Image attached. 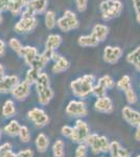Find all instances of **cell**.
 <instances>
[{
  "label": "cell",
  "mask_w": 140,
  "mask_h": 157,
  "mask_svg": "<svg viewBox=\"0 0 140 157\" xmlns=\"http://www.w3.org/2000/svg\"><path fill=\"white\" fill-rule=\"evenodd\" d=\"M95 77L93 75H85L73 80L70 84V89L73 95L78 98H86L92 94Z\"/></svg>",
  "instance_id": "6da1fadb"
},
{
  "label": "cell",
  "mask_w": 140,
  "mask_h": 157,
  "mask_svg": "<svg viewBox=\"0 0 140 157\" xmlns=\"http://www.w3.org/2000/svg\"><path fill=\"white\" fill-rule=\"evenodd\" d=\"M99 10L103 19L105 21H109L120 16L123 6L120 0H104L99 4Z\"/></svg>",
  "instance_id": "7a4b0ae2"
},
{
  "label": "cell",
  "mask_w": 140,
  "mask_h": 157,
  "mask_svg": "<svg viewBox=\"0 0 140 157\" xmlns=\"http://www.w3.org/2000/svg\"><path fill=\"white\" fill-rule=\"evenodd\" d=\"M85 144L90 147L93 154L108 153L110 151V141L107 136L98 135L96 133H90L85 139Z\"/></svg>",
  "instance_id": "3957f363"
},
{
  "label": "cell",
  "mask_w": 140,
  "mask_h": 157,
  "mask_svg": "<svg viewBox=\"0 0 140 157\" xmlns=\"http://www.w3.org/2000/svg\"><path fill=\"white\" fill-rule=\"evenodd\" d=\"M57 25L62 32L68 33L72 29H78L80 23H78V17H76L75 13L70 11V10H67V11H65V13L63 14V16L58 19Z\"/></svg>",
  "instance_id": "277c9868"
},
{
  "label": "cell",
  "mask_w": 140,
  "mask_h": 157,
  "mask_svg": "<svg viewBox=\"0 0 140 157\" xmlns=\"http://www.w3.org/2000/svg\"><path fill=\"white\" fill-rule=\"evenodd\" d=\"M90 134V128H89L88 124L84 121L82 118H78L75 121V125L73 127V132L70 137V140L75 144H84L85 139Z\"/></svg>",
  "instance_id": "5b68a950"
},
{
  "label": "cell",
  "mask_w": 140,
  "mask_h": 157,
  "mask_svg": "<svg viewBox=\"0 0 140 157\" xmlns=\"http://www.w3.org/2000/svg\"><path fill=\"white\" fill-rule=\"evenodd\" d=\"M48 0H27L21 17H32L37 14H43L46 12Z\"/></svg>",
  "instance_id": "8992f818"
},
{
  "label": "cell",
  "mask_w": 140,
  "mask_h": 157,
  "mask_svg": "<svg viewBox=\"0 0 140 157\" xmlns=\"http://www.w3.org/2000/svg\"><path fill=\"white\" fill-rule=\"evenodd\" d=\"M65 112L67 115L72 116V117L83 118L88 115V108L84 101L72 100L68 103L67 107L65 109Z\"/></svg>",
  "instance_id": "52a82bcc"
},
{
  "label": "cell",
  "mask_w": 140,
  "mask_h": 157,
  "mask_svg": "<svg viewBox=\"0 0 140 157\" xmlns=\"http://www.w3.org/2000/svg\"><path fill=\"white\" fill-rule=\"evenodd\" d=\"M27 0H0V12H11L14 16L21 15Z\"/></svg>",
  "instance_id": "ba28073f"
},
{
  "label": "cell",
  "mask_w": 140,
  "mask_h": 157,
  "mask_svg": "<svg viewBox=\"0 0 140 157\" xmlns=\"http://www.w3.org/2000/svg\"><path fill=\"white\" fill-rule=\"evenodd\" d=\"M27 116H28L29 121L38 128L45 127L49 123V116L47 115V113L42 108L35 107L30 109L27 112Z\"/></svg>",
  "instance_id": "9c48e42d"
},
{
  "label": "cell",
  "mask_w": 140,
  "mask_h": 157,
  "mask_svg": "<svg viewBox=\"0 0 140 157\" xmlns=\"http://www.w3.org/2000/svg\"><path fill=\"white\" fill-rule=\"evenodd\" d=\"M38 25V20L35 16L32 17H21V19L15 24V30L20 34L30 33L34 30Z\"/></svg>",
  "instance_id": "30bf717a"
},
{
  "label": "cell",
  "mask_w": 140,
  "mask_h": 157,
  "mask_svg": "<svg viewBox=\"0 0 140 157\" xmlns=\"http://www.w3.org/2000/svg\"><path fill=\"white\" fill-rule=\"evenodd\" d=\"M123 50L121 47L108 45L104 49L103 59L108 64H115L123 57Z\"/></svg>",
  "instance_id": "8fae6325"
},
{
  "label": "cell",
  "mask_w": 140,
  "mask_h": 157,
  "mask_svg": "<svg viewBox=\"0 0 140 157\" xmlns=\"http://www.w3.org/2000/svg\"><path fill=\"white\" fill-rule=\"evenodd\" d=\"M123 118L130 126L134 128H140V112L130 106H124L121 110Z\"/></svg>",
  "instance_id": "7c38bea8"
},
{
  "label": "cell",
  "mask_w": 140,
  "mask_h": 157,
  "mask_svg": "<svg viewBox=\"0 0 140 157\" xmlns=\"http://www.w3.org/2000/svg\"><path fill=\"white\" fill-rule=\"evenodd\" d=\"M30 91H32V85L24 80V81H22V82H20L19 84L15 87V89L13 90V92H12V95L16 101L22 102V101H25L29 97Z\"/></svg>",
  "instance_id": "4fadbf2b"
},
{
  "label": "cell",
  "mask_w": 140,
  "mask_h": 157,
  "mask_svg": "<svg viewBox=\"0 0 140 157\" xmlns=\"http://www.w3.org/2000/svg\"><path fill=\"white\" fill-rule=\"evenodd\" d=\"M20 81L17 75H9L2 78H0V93L6 94V93H12L15 87L19 84Z\"/></svg>",
  "instance_id": "5bb4252c"
},
{
  "label": "cell",
  "mask_w": 140,
  "mask_h": 157,
  "mask_svg": "<svg viewBox=\"0 0 140 157\" xmlns=\"http://www.w3.org/2000/svg\"><path fill=\"white\" fill-rule=\"evenodd\" d=\"M94 109L99 113H105V114H110L114 110V105L112 100L109 97L98 98L94 103Z\"/></svg>",
  "instance_id": "9a60e30c"
},
{
  "label": "cell",
  "mask_w": 140,
  "mask_h": 157,
  "mask_svg": "<svg viewBox=\"0 0 140 157\" xmlns=\"http://www.w3.org/2000/svg\"><path fill=\"white\" fill-rule=\"evenodd\" d=\"M39 52L38 49L34 46H23V49H22V52L20 55V57L23 58L24 62L26 65H28L29 67L32 66V64L35 63V61L37 60V58L39 57Z\"/></svg>",
  "instance_id": "2e32d148"
},
{
  "label": "cell",
  "mask_w": 140,
  "mask_h": 157,
  "mask_svg": "<svg viewBox=\"0 0 140 157\" xmlns=\"http://www.w3.org/2000/svg\"><path fill=\"white\" fill-rule=\"evenodd\" d=\"M52 60L55 61V64H53V66L51 68L53 73H62L66 71V70H68V68L70 67L69 61L66 59V58L57 54V52L53 55Z\"/></svg>",
  "instance_id": "e0dca14e"
},
{
  "label": "cell",
  "mask_w": 140,
  "mask_h": 157,
  "mask_svg": "<svg viewBox=\"0 0 140 157\" xmlns=\"http://www.w3.org/2000/svg\"><path fill=\"white\" fill-rule=\"evenodd\" d=\"M91 35H92L98 42H104L109 35V27L105 24L97 23L93 26Z\"/></svg>",
  "instance_id": "ac0fdd59"
},
{
  "label": "cell",
  "mask_w": 140,
  "mask_h": 157,
  "mask_svg": "<svg viewBox=\"0 0 140 157\" xmlns=\"http://www.w3.org/2000/svg\"><path fill=\"white\" fill-rule=\"evenodd\" d=\"M49 138L45 133H39L37 135V137H36L35 145L38 152H40V153H45L47 151L48 147H49Z\"/></svg>",
  "instance_id": "d6986e66"
},
{
  "label": "cell",
  "mask_w": 140,
  "mask_h": 157,
  "mask_svg": "<svg viewBox=\"0 0 140 157\" xmlns=\"http://www.w3.org/2000/svg\"><path fill=\"white\" fill-rule=\"evenodd\" d=\"M20 130H21V125L16 120L9 121V124H6L3 128V132L7 136H11V137H16V136L19 135Z\"/></svg>",
  "instance_id": "ffe728a7"
},
{
  "label": "cell",
  "mask_w": 140,
  "mask_h": 157,
  "mask_svg": "<svg viewBox=\"0 0 140 157\" xmlns=\"http://www.w3.org/2000/svg\"><path fill=\"white\" fill-rule=\"evenodd\" d=\"M62 44V37L58 34L49 35L45 43V49L51 50V52H57V49Z\"/></svg>",
  "instance_id": "44dd1931"
},
{
  "label": "cell",
  "mask_w": 140,
  "mask_h": 157,
  "mask_svg": "<svg viewBox=\"0 0 140 157\" xmlns=\"http://www.w3.org/2000/svg\"><path fill=\"white\" fill-rule=\"evenodd\" d=\"M37 93H38V102L42 106L48 105V104L51 102L53 97H55V92H53L51 87H48L46 89L41 90Z\"/></svg>",
  "instance_id": "7402d4cb"
},
{
  "label": "cell",
  "mask_w": 140,
  "mask_h": 157,
  "mask_svg": "<svg viewBox=\"0 0 140 157\" xmlns=\"http://www.w3.org/2000/svg\"><path fill=\"white\" fill-rule=\"evenodd\" d=\"M34 85L36 86V90H37V92H39V91L44 90V89H46V88L50 87V78H49V77H48L47 73H45V72L40 73L39 77H38L37 80H36Z\"/></svg>",
  "instance_id": "603a6c76"
},
{
  "label": "cell",
  "mask_w": 140,
  "mask_h": 157,
  "mask_svg": "<svg viewBox=\"0 0 140 157\" xmlns=\"http://www.w3.org/2000/svg\"><path fill=\"white\" fill-rule=\"evenodd\" d=\"M15 114H16V105L12 98H9L2 106V115L6 118H9L13 117Z\"/></svg>",
  "instance_id": "cb8c5ba5"
},
{
  "label": "cell",
  "mask_w": 140,
  "mask_h": 157,
  "mask_svg": "<svg viewBox=\"0 0 140 157\" xmlns=\"http://www.w3.org/2000/svg\"><path fill=\"white\" fill-rule=\"evenodd\" d=\"M78 43L82 47H95L99 44V42L94 38L92 35H85L78 38Z\"/></svg>",
  "instance_id": "d4e9b609"
},
{
  "label": "cell",
  "mask_w": 140,
  "mask_h": 157,
  "mask_svg": "<svg viewBox=\"0 0 140 157\" xmlns=\"http://www.w3.org/2000/svg\"><path fill=\"white\" fill-rule=\"evenodd\" d=\"M53 157H65V143L62 139H57L52 145Z\"/></svg>",
  "instance_id": "484cf974"
},
{
  "label": "cell",
  "mask_w": 140,
  "mask_h": 157,
  "mask_svg": "<svg viewBox=\"0 0 140 157\" xmlns=\"http://www.w3.org/2000/svg\"><path fill=\"white\" fill-rule=\"evenodd\" d=\"M116 86L118 89L126 92L127 90H129L130 88H132V83H131V78L129 75H123L117 81Z\"/></svg>",
  "instance_id": "4316f807"
},
{
  "label": "cell",
  "mask_w": 140,
  "mask_h": 157,
  "mask_svg": "<svg viewBox=\"0 0 140 157\" xmlns=\"http://www.w3.org/2000/svg\"><path fill=\"white\" fill-rule=\"evenodd\" d=\"M127 62L134 65V66H136L140 62V45L127 56Z\"/></svg>",
  "instance_id": "83f0119b"
},
{
  "label": "cell",
  "mask_w": 140,
  "mask_h": 157,
  "mask_svg": "<svg viewBox=\"0 0 140 157\" xmlns=\"http://www.w3.org/2000/svg\"><path fill=\"white\" fill-rule=\"evenodd\" d=\"M41 73L39 69H37V68H34V67H30L28 70H27L26 72V75H25V78L24 80L26 81V82H28L30 85H34L36 80L39 77V75Z\"/></svg>",
  "instance_id": "f1b7e54d"
},
{
  "label": "cell",
  "mask_w": 140,
  "mask_h": 157,
  "mask_svg": "<svg viewBox=\"0 0 140 157\" xmlns=\"http://www.w3.org/2000/svg\"><path fill=\"white\" fill-rule=\"evenodd\" d=\"M45 25L48 29H53L57 25L55 14L53 11H47L45 14Z\"/></svg>",
  "instance_id": "f546056e"
},
{
  "label": "cell",
  "mask_w": 140,
  "mask_h": 157,
  "mask_svg": "<svg viewBox=\"0 0 140 157\" xmlns=\"http://www.w3.org/2000/svg\"><path fill=\"white\" fill-rule=\"evenodd\" d=\"M9 47H11V48L20 57V55H21V52H22V49H23L22 43L20 42L17 38H11L9 41Z\"/></svg>",
  "instance_id": "4dcf8cb0"
},
{
  "label": "cell",
  "mask_w": 140,
  "mask_h": 157,
  "mask_svg": "<svg viewBox=\"0 0 140 157\" xmlns=\"http://www.w3.org/2000/svg\"><path fill=\"white\" fill-rule=\"evenodd\" d=\"M18 136H19L20 140L23 144L29 143L30 139H32V134H30L28 127H26V126H21V130H20L19 135Z\"/></svg>",
  "instance_id": "1f68e13d"
},
{
  "label": "cell",
  "mask_w": 140,
  "mask_h": 157,
  "mask_svg": "<svg viewBox=\"0 0 140 157\" xmlns=\"http://www.w3.org/2000/svg\"><path fill=\"white\" fill-rule=\"evenodd\" d=\"M98 83L103 84L107 89H112V88L115 86V81L114 78L109 75H103L101 78H98Z\"/></svg>",
  "instance_id": "d6a6232c"
},
{
  "label": "cell",
  "mask_w": 140,
  "mask_h": 157,
  "mask_svg": "<svg viewBox=\"0 0 140 157\" xmlns=\"http://www.w3.org/2000/svg\"><path fill=\"white\" fill-rule=\"evenodd\" d=\"M107 88L104 86L103 84H100V83L97 82V84L94 85L93 87V91H92V94L94 97L96 98H103V97H106L107 95Z\"/></svg>",
  "instance_id": "836d02e7"
},
{
  "label": "cell",
  "mask_w": 140,
  "mask_h": 157,
  "mask_svg": "<svg viewBox=\"0 0 140 157\" xmlns=\"http://www.w3.org/2000/svg\"><path fill=\"white\" fill-rule=\"evenodd\" d=\"M124 93V97H126V100L127 102H128L130 105H134V104L137 103V101H138V97H137L136 92H135V90L133 89V87L130 88L129 90H127Z\"/></svg>",
  "instance_id": "e575fe53"
},
{
  "label": "cell",
  "mask_w": 140,
  "mask_h": 157,
  "mask_svg": "<svg viewBox=\"0 0 140 157\" xmlns=\"http://www.w3.org/2000/svg\"><path fill=\"white\" fill-rule=\"evenodd\" d=\"M88 148L89 147L84 144H78V147L75 149V154L74 157H87L88 155Z\"/></svg>",
  "instance_id": "d590c367"
},
{
  "label": "cell",
  "mask_w": 140,
  "mask_h": 157,
  "mask_svg": "<svg viewBox=\"0 0 140 157\" xmlns=\"http://www.w3.org/2000/svg\"><path fill=\"white\" fill-rule=\"evenodd\" d=\"M121 148V145L118 143V141H112L110 144V153L111 157H119V150Z\"/></svg>",
  "instance_id": "8d00e7d4"
},
{
  "label": "cell",
  "mask_w": 140,
  "mask_h": 157,
  "mask_svg": "<svg viewBox=\"0 0 140 157\" xmlns=\"http://www.w3.org/2000/svg\"><path fill=\"white\" fill-rule=\"evenodd\" d=\"M72 132H73V127L68 126V125L63 126L62 129H61V134H62V135L64 136V137H66V138L70 139L71 135H72Z\"/></svg>",
  "instance_id": "74e56055"
},
{
  "label": "cell",
  "mask_w": 140,
  "mask_h": 157,
  "mask_svg": "<svg viewBox=\"0 0 140 157\" xmlns=\"http://www.w3.org/2000/svg\"><path fill=\"white\" fill-rule=\"evenodd\" d=\"M15 157H34V151L30 150V149H25V150L16 153Z\"/></svg>",
  "instance_id": "f35d334b"
},
{
  "label": "cell",
  "mask_w": 140,
  "mask_h": 157,
  "mask_svg": "<svg viewBox=\"0 0 140 157\" xmlns=\"http://www.w3.org/2000/svg\"><path fill=\"white\" fill-rule=\"evenodd\" d=\"M76 7L80 12H84L86 9H87L88 6V0H74Z\"/></svg>",
  "instance_id": "ab89813d"
},
{
  "label": "cell",
  "mask_w": 140,
  "mask_h": 157,
  "mask_svg": "<svg viewBox=\"0 0 140 157\" xmlns=\"http://www.w3.org/2000/svg\"><path fill=\"white\" fill-rule=\"evenodd\" d=\"M131 156H132L131 152H130L128 149L121 147L120 150H119V157H131Z\"/></svg>",
  "instance_id": "60d3db41"
},
{
  "label": "cell",
  "mask_w": 140,
  "mask_h": 157,
  "mask_svg": "<svg viewBox=\"0 0 140 157\" xmlns=\"http://www.w3.org/2000/svg\"><path fill=\"white\" fill-rule=\"evenodd\" d=\"M132 2H133L135 12H136V14H138V13H140V0H132Z\"/></svg>",
  "instance_id": "b9f144b4"
},
{
  "label": "cell",
  "mask_w": 140,
  "mask_h": 157,
  "mask_svg": "<svg viewBox=\"0 0 140 157\" xmlns=\"http://www.w3.org/2000/svg\"><path fill=\"white\" fill-rule=\"evenodd\" d=\"M6 54V43L0 39V58H2Z\"/></svg>",
  "instance_id": "7bdbcfd3"
},
{
  "label": "cell",
  "mask_w": 140,
  "mask_h": 157,
  "mask_svg": "<svg viewBox=\"0 0 140 157\" xmlns=\"http://www.w3.org/2000/svg\"><path fill=\"white\" fill-rule=\"evenodd\" d=\"M6 68H4L3 65L0 63V78H2L3 77H6Z\"/></svg>",
  "instance_id": "ee69618b"
},
{
  "label": "cell",
  "mask_w": 140,
  "mask_h": 157,
  "mask_svg": "<svg viewBox=\"0 0 140 157\" xmlns=\"http://www.w3.org/2000/svg\"><path fill=\"white\" fill-rule=\"evenodd\" d=\"M134 138H135V140L140 141V128L136 129V131H135V134H134Z\"/></svg>",
  "instance_id": "f6af8a7d"
},
{
  "label": "cell",
  "mask_w": 140,
  "mask_h": 157,
  "mask_svg": "<svg viewBox=\"0 0 140 157\" xmlns=\"http://www.w3.org/2000/svg\"><path fill=\"white\" fill-rule=\"evenodd\" d=\"M15 156H16V153H14V152H13V151L11 150V151L7 152V153L6 154V156H4V157H15Z\"/></svg>",
  "instance_id": "bcb514c9"
},
{
  "label": "cell",
  "mask_w": 140,
  "mask_h": 157,
  "mask_svg": "<svg viewBox=\"0 0 140 157\" xmlns=\"http://www.w3.org/2000/svg\"><path fill=\"white\" fill-rule=\"evenodd\" d=\"M136 21H137V23L140 24V13L136 14Z\"/></svg>",
  "instance_id": "7dc6e473"
},
{
  "label": "cell",
  "mask_w": 140,
  "mask_h": 157,
  "mask_svg": "<svg viewBox=\"0 0 140 157\" xmlns=\"http://www.w3.org/2000/svg\"><path fill=\"white\" fill-rule=\"evenodd\" d=\"M3 22V16H2V14H1V12H0V24Z\"/></svg>",
  "instance_id": "c3c4849f"
},
{
  "label": "cell",
  "mask_w": 140,
  "mask_h": 157,
  "mask_svg": "<svg viewBox=\"0 0 140 157\" xmlns=\"http://www.w3.org/2000/svg\"><path fill=\"white\" fill-rule=\"evenodd\" d=\"M135 67H136V69L138 70V71L140 72V62H139L138 64H137V65H136V66H135Z\"/></svg>",
  "instance_id": "681fc988"
},
{
  "label": "cell",
  "mask_w": 140,
  "mask_h": 157,
  "mask_svg": "<svg viewBox=\"0 0 140 157\" xmlns=\"http://www.w3.org/2000/svg\"><path fill=\"white\" fill-rule=\"evenodd\" d=\"M2 132H3V131L0 129V141H1V138H2Z\"/></svg>",
  "instance_id": "f907efd6"
},
{
  "label": "cell",
  "mask_w": 140,
  "mask_h": 157,
  "mask_svg": "<svg viewBox=\"0 0 140 157\" xmlns=\"http://www.w3.org/2000/svg\"><path fill=\"white\" fill-rule=\"evenodd\" d=\"M137 157H140V155H138V156H137Z\"/></svg>",
  "instance_id": "816d5d0a"
},
{
  "label": "cell",
  "mask_w": 140,
  "mask_h": 157,
  "mask_svg": "<svg viewBox=\"0 0 140 157\" xmlns=\"http://www.w3.org/2000/svg\"><path fill=\"white\" fill-rule=\"evenodd\" d=\"M101 157H106V156H101Z\"/></svg>",
  "instance_id": "f5cc1de1"
}]
</instances>
